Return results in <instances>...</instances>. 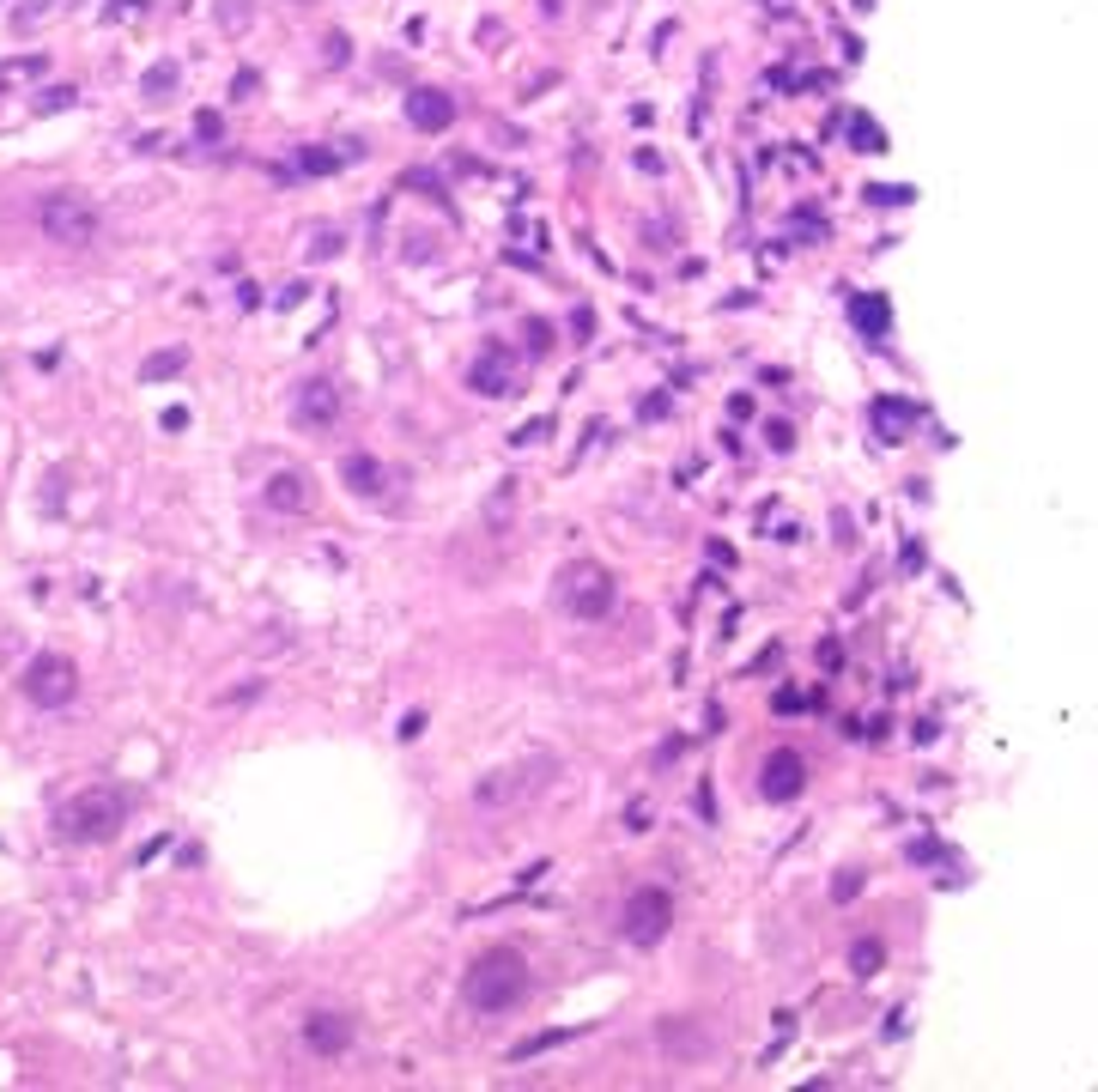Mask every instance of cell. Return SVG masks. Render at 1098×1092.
I'll use <instances>...</instances> for the list:
<instances>
[{
    "label": "cell",
    "mask_w": 1098,
    "mask_h": 1092,
    "mask_svg": "<svg viewBox=\"0 0 1098 1092\" xmlns=\"http://www.w3.org/2000/svg\"><path fill=\"white\" fill-rule=\"evenodd\" d=\"M419 735H425V711H413V716L401 722V741H419Z\"/></svg>",
    "instance_id": "33"
},
{
    "label": "cell",
    "mask_w": 1098,
    "mask_h": 1092,
    "mask_svg": "<svg viewBox=\"0 0 1098 1092\" xmlns=\"http://www.w3.org/2000/svg\"><path fill=\"white\" fill-rule=\"evenodd\" d=\"M529 347L546 352V347H553V328H546V322H529Z\"/></svg>",
    "instance_id": "30"
},
{
    "label": "cell",
    "mask_w": 1098,
    "mask_h": 1092,
    "mask_svg": "<svg viewBox=\"0 0 1098 1092\" xmlns=\"http://www.w3.org/2000/svg\"><path fill=\"white\" fill-rule=\"evenodd\" d=\"M74 692H79V668L67 655H37L25 668V698L37 711H61V704H74Z\"/></svg>",
    "instance_id": "6"
},
{
    "label": "cell",
    "mask_w": 1098,
    "mask_h": 1092,
    "mask_svg": "<svg viewBox=\"0 0 1098 1092\" xmlns=\"http://www.w3.org/2000/svg\"><path fill=\"white\" fill-rule=\"evenodd\" d=\"M850 140H856V152H886V134L868 122V116H856L850 122Z\"/></svg>",
    "instance_id": "23"
},
{
    "label": "cell",
    "mask_w": 1098,
    "mask_h": 1092,
    "mask_svg": "<svg viewBox=\"0 0 1098 1092\" xmlns=\"http://www.w3.org/2000/svg\"><path fill=\"white\" fill-rule=\"evenodd\" d=\"M128 813H134V795L122 783H91V789L74 795V802H61L55 826H61L67 844H109V837L128 826Z\"/></svg>",
    "instance_id": "1"
},
{
    "label": "cell",
    "mask_w": 1098,
    "mask_h": 1092,
    "mask_svg": "<svg viewBox=\"0 0 1098 1092\" xmlns=\"http://www.w3.org/2000/svg\"><path fill=\"white\" fill-rule=\"evenodd\" d=\"M613 595H620V583H613V571L595 564V559H570L559 571V601H564L570 620H607Z\"/></svg>",
    "instance_id": "3"
},
{
    "label": "cell",
    "mask_w": 1098,
    "mask_h": 1092,
    "mask_svg": "<svg viewBox=\"0 0 1098 1092\" xmlns=\"http://www.w3.org/2000/svg\"><path fill=\"white\" fill-rule=\"evenodd\" d=\"M328 256H340V237H334V231H316V243H310V261H328Z\"/></svg>",
    "instance_id": "27"
},
{
    "label": "cell",
    "mask_w": 1098,
    "mask_h": 1092,
    "mask_svg": "<svg viewBox=\"0 0 1098 1092\" xmlns=\"http://www.w3.org/2000/svg\"><path fill=\"white\" fill-rule=\"evenodd\" d=\"M546 431H553V419H529V425H516V431H510V443H540Z\"/></svg>",
    "instance_id": "26"
},
{
    "label": "cell",
    "mask_w": 1098,
    "mask_h": 1092,
    "mask_svg": "<svg viewBox=\"0 0 1098 1092\" xmlns=\"http://www.w3.org/2000/svg\"><path fill=\"white\" fill-rule=\"evenodd\" d=\"M546 771H553V759H529V765H504V771H492V777H479V783H473V807L522 802V795H534V789L546 783Z\"/></svg>",
    "instance_id": "7"
},
{
    "label": "cell",
    "mask_w": 1098,
    "mask_h": 1092,
    "mask_svg": "<svg viewBox=\"0 0 1098 1092\" xmlns=\"http://www.w3.org/2000/svg\"><path fill=\"white\" fill-rule=\"evenodd\" d=\"M291 419L304 425V431H328L340 419V389L328 377H310V382H297V395H291Z\"/></svg>",
    "instance_id": "8"
},
{
    "label": "cell",
    "mask_w": 1098,
    "mask_h": 1092,
    "mask_svg": "<svg viewBox=\"0 0 1098 1092\" xmlns=\"http://www.w3.org/2000/svg\"><path fill=\"white\" fill-rule=\"evenodd\" d=\"M195 128H200V140H219V116H213V109H200Z\"/></svg>",
    "instance_id": "32"
},
{
    "label": "cell",
    "mask_w": 1098,
    "mask_h": 1092,
    "mask_svg": "<svg viewBox=\"0 0 1098 1092\" xmlns=\"http://www.w3.org/2000/svg\"><path fill=\"white\" fill-rule=\"evenodd\" d=\"M802 789H808V759L789 753V746H777V753L765 759V771H759V795L765 802H795Z\"/></svg>",
    "instance_id": "9"
},
{
    "label": "cell",
    "mask_w": 1098,
    "mask_h": 1092,
    "mask_svg": "<svg viewBox=\"0 0 1098 1092\" xmlns=\"http://www.w3.org/2000/svg\"><path fill=\"white\" fill-rule=\"evenodd\" d=\"M37 225L49 243H91L98 237V207H91L85 195H49L37 207Z\"/></svg>",
    "instance_id": "4"
},
{
    "label": "cell",
    "mask_w": 1098,
    "mask_h": 1092,
    "mask_svg": "<svg viewBox=\"0 0 1098 1092\" xmlns=\"http://www.w3.org/2000/svg\"><path fill=\"white\" fill-rule=\"evenodd\" d=\"M340 480H347L352 498H388V468L377 462V455H364V449L340 462Z\"/></svg>",
    "instance_id": "11"
},
{
    "label": "cell",
    "mask_w": 1098,
    "mask_h": 1092,
    "mask_svg": "<svg viewBox=\"0 0 1098 1092\" xmlns=\"http://www.w3.org/2000/svg\"><path fill=\"white\" fill-rule=\"evenodd\" d=\"M140 91H146V104H165L170 91H176V61H158L152 74H146V85H140Z\"/></svg>",
    "instance_id": "19"
},
{
    "label": "cell",
    "mask_w": 1098,
    "mask_h": 1092,
    "mask_svg": "<svg viewBox=\"0 0 1098 1092\" xmlns=\"http://www.w3.org/2000/svg\"><path fill=\"white\" fill-rule=\"evenodd\" d=\"M564 1038H570L564 1026H559V1032H534V1038H522L516 1050H510V1062H534L540 1050H553V1044H564Z\"/></svg>",
    "instance_id": "21"
},
{
    "label": "cell",
    "mask_w": 1098,
    "mask_h": 1092,
    "mask_svg": "<svg viewBox=\"0 0 1098 1092\" xmlns=\"http://www.w3.org/2000/svg\"><path fill=\"white\" fill-rule=\"evenodd\" d=\"M182 364H189V352H182V347H165V352H152V358L140 364V377H146V382H165V377L182 371Z\"/></svg>",
    "instance_id": "18"
},
{
    "label": "cell",
    "mask_w": 1098,
    "mask_h": 1092,
    "mask_svg": "<svg viewBox=\"0 0 1098 1092\" xmlns=\"http://www.w3.org/2000/svg\"><path fill=\"white\" fill-rule=\"evenodd\" d=\"M862 880H868V874H856V868H843V874L832 880V898H838V904H850V898L862 893Z\"/></svg>",
    "instance_id": "24"
},
{
    "label": "cell",
    "mask_w": 1098,
    "mask_h": 1092,
    "mask_svg": "<svg viewBox=\"0 0 1098 1092\" xmlns=\"http://www.w3.org/2000/svg\"><path fill=\"white\" fill-rule=\"evenodd\" d=\"M656 1044H661V1050H674V1056H704V1038L686 1026V1019H661V1026H656Z\"/></svg>",
    "instance_id": "17"
},
{
    "label": "cell",
    "mask_w": 1098,
    "mask_h": 1092,
    "mask_svg": "<svg viewBox=\"0 0 1098 1092\" xmlns=\"http://www.w3.org/2000/svg\"><path fill=\"white\" fill-rule=\"evenodd\" d=\"M620 928H625V941H631V947H656V941L674 928V898L661 893V886H637V893L625 898Z\"/></svg>",
    "instance_id": "5"
},
{
    "label": "cell",
    "mask_w": 1098,
    "mask_h": 1092,
    "mask_svg": "<svg viewBox=\"0 0 1098 1092\" xmlns=\"http://www.w3.org/2000/svg\"><path fill=\"white\" fill-rule=\"evenodd\" d=\"M874 207H904V200H917V189H904V182H874V189H862Z\"/></svg>",
    "instance_id": "22"
},
{
    "label": "cell",
    "mask_w": 1098,
    "mask_h": 1092,
    "mask_svg": "<svg viewBox=\"0 0 1098 1092\" xmlns=\"http://www.w3.org/2000/svg\"><path fill=\"white\" fill-rule=\"evenodd\" d=\"M334 165H340V158H334V152H316V146L304 152V170H334Z\"/></svg>",
    "instance_id": "29"
},
{
    "label": "cell",
    "mask_w": 1098,
    "mask_h": 1092,
    "mask_svg": "<svg viewBox=\"0 0 1098 1092\" xmlns=\"http://www.w3.org/2000/svg\"><path fill=\"white\" fill-rule=\"evenodd\" d=\"M67 104H74V91H67V85H55V91H43V109H67Z\"/></svg>",
    "instance_id": "31"
},
{
    "label": "cell",
    "mask_w": 1098,
    "mask_h": 1092,
    "mask_svg": "<svg viewBox=\"0 0 1098 1092\" xmlns=\"http://www.w3.org/2000/svg\"><path fill=\"white\" fill-rule=\"evenodd\" d=\"M910 425H917V407H910V401H899V395L874 401V431H880V443H904Z\"/></svg>",
    "instance_id": "15"
},
{
    "label": "cell",
    "mask_w": 1098,
    "mask_h": 1092,
    "mask_svg": "<svg viewBox=\"0 0 1098 1092\" xmlns=\"http://www.w3.org/2000/svg\"><path fill=\"white\" fill-rule=\"evenodd\" d=\"M304 1038H310L316 1056H340V1050L352 1044V1026H347L340 1014H310V1019H304Z\"/></svg>",
    "instance_id": "13"
},
{
    "label": "cell",
    "mask_w": 1098,
    "mask_h": 1092,
    "mask_svg": "<svg viewBox=\"0 0 1098 1092\" xmlns=\"http://www.w3.org/2000/svg\"><path fill=\"white\" fill-rule=\"evenodd\" d=\"M765 438H771V449H777V455H783V449L795 443V431H789V425H765Z\"/></svg>",
    "instance_id": "28"
},
{
    "label": "cell",
    "mask_w": 1098,
    "mask_h": 1092,
    "mask_svg": "<svg viewBox=\"0 0 1098 1092\" xmlns=\"http://www.w3.org/2000/svg\"><path fill=\"white\" fill-rule=\"evenodd\" d=\"M850 316H856V328H862L868 340H886V328H892V310H886V298H874V291L850 298Z\"/></svg>",
    "instance_id": "16"
},
{
    "label": "cell",
    "mask_w": 1098,
    "mask_h": 1092,
    "mask_svg": "<svg viewBox=\"0 0 1098 1092\" xmlns=\"http://www.w3.org/2000/svg\"><path fill=\"white\" fill-rule=\"evenodd\" d=\"M510 498H516V480H498L492 504H486V522H492V534H504V529H510Z\"/></svg>",
    "instance_id": "20"
},
{
    "label": "cell",
    "mask_w": 1098,
    "mask_h": 1092,
    "mask_svg": "<svg viewBox=\"0 0 1098 1092\" xmlns=\"http://www.w3.org/2000/svg\"><path fill=\"white\" fill-rule=\"evenodd\" d=\"M468 382L486 401H504V395H516V377H510V358H504V347H486L473 364H468Z\"/></svg>",
    "instance_id": "10"
},
{
    "label": "cell",
    "mask_w": 1098,
    "mask_h": 1092,
    "mask_svg": "<svg viewBox=\"0 0 1098 1092\" xmlns=\"http://www.w3.org/2000/svg\"><path fill=\"white\" fill-rule=\"evenodd\" d=\"M407 122L425 128V134H443L455 122V104L443 98V91H413V98H407Z\"/></svg>",
    "instance_id": "14"
},
{
    "label": "cell",
    "mask_w": 1098,
    "mask_h": 1092,
    "mask_svg": "<svg viewBox=\"0 0 1098 1092\" xmlns=\"http://www.w3.org/2000/svg\"><path fill=\"white\" fill-rule=\"evenodd\" d=\"M850 965H856V977H874V965H880V941H862V947L850 953Z\"/></svg>",
    "instance_id": "25"
},
{
    "label": "cell",
    "mask_w": 1098,
    "mask_h": 1092,
    "mask_svg": "<svg viewBox=\"0 0 1098 1092\" xmlns=\"http://www.w3.org/2000/svg\"><path fill=\"white\" fill-rule=\"evenodd\" d=\"M267 504L273 510H286V516H297V510H310V480L297 468H280V473H267Z\"/></svg>",
    "instance_id": "12"
},
{
    "label": "cell",
    "mask_w": 1098,
    "mask_h": 1092,
    "mask_svg": "<svg viewBox=\"0 0 1098 1092\" xmlns=\"http://www.w3.org/2000/svg\"><path fill=\"white\" fill-rule=\"evenodd\" d=\"M529 995V959L516 947H492L468 965V1008L473 1014H510Z\"/></svg>",
    "instance_id": "2"
}]
</instances>
